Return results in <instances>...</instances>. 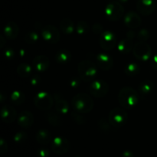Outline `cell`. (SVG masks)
I'll list each match as a JSON object with an SVG mask.
<instances>
[{
    "label": "cell",
    "instance_id": "cell-1",
    "mask_svg": "<svg viewBox=\"0 0 157 157\" xmlns=\"http://www.w3.org/2000/svg\"><path fill=\"white\" fill-rule=\"evenodd\" d=\"M139 100V94L132 87H124L118 94L120 104L125 109L133 108L138 104Z\"/></svg>",
    "mask_w": 157,
    "mask_h": 157
},
{
    "label": "cell",
    "instance_id": "cell-2",
    "mask_svg": "<svg viewBox=\"0 0 157 157\" xmlns=\"http://www.w3.org/2000/svg\"><path fill=\"white\" fill-rule=\"evenodd\" d=\"M71 105L75 111L81 113H87L93 109L94 101L87 94L79 93L73 97L71 99Z\"/></svg>",
    "mask_w": 157,
    "mask_h": 157
},
{
    "label": "cell",
    "instance_id": "cell-3",
    "mask_svg": "<svg viewBox=\"0 0 157 157\" xmlns=\"http://www.w3.org/2000/svg\"><path fill=\"white\" fill-rule=\"evenodd\" d=\"M98 66L90 61H81L78 66V72L80 78L87 82L94 81L98 76Z\"/></svg>",
    "mask_w": 157,
    "mask_h": 157
},
{
    "label": "cell",
    "instance_id": "cell-4",
    "mask_svg": "<svg viewBox=\"0 0 157 157\" xmlns=\"http://www.w3.org/2000/svg\"><path fill=\"white\" fill-rule=\"evenodd\" d=\"M124 6L118 1H113L108 3L104 10V14L107 19L112 21H116L121 19L124 15Z\"/></svg>",
    "mask_w": 157,
    "mask_h": 157
},
{
    "label": "cell",
    "instance_id": "cell-5",
    "mask_svg": "<svg viewBox=\"0 0 157 157\" xmlns=\"http://www.w3.org/2000/svg\"><path fill=\"white\" fill-rule=\"evenodd\" d=\"M109 121L113 127L120 128L127 124L128 114L122 108H114L109 113Z\"/></svg>",
    "mask_w": 157,
    "mask_h": 157
},
{
    "label": "cell",
    "instance_id": "cell-6",
    "mask_svg": "<svg viewBox=\"0 0 157 157\" xmlns=\"http://www.w3.org/2000/svg\"><path fill=\"white\" fill-rule=\"evenodd\" d=\"M133 52L136 59L146 61L151 57L152 48L150 44L145 41H138L133 46Z\"/></svg>",
    "mask_w": 157,
    "mask_h": 157
},
{
    "label": "cell",
    "instance_id": "cell-7",
    "mask_svg": "<svg viewBox=\"0 0 157 157\" xmlns=\"http://www.w3.org/2000/svg\"><path fill=\"white\" fill-rule=\"evenodd\" d=\"M34 103L35 107L39 110H48L53 106V97L47 92H39L34 98Z\"/></svg>",
    "mask_w": 157,
    "mask_h": 157
},
{
    "label": "cell",
    "instance_id": "cell-8",
    "mask_svg": "<svg viewBox=\"0 0 157 157\" xmlns=\"http://www.w3.org/2000/svg\"><path fill=\"white\" fill-rule=\"evenodd\" d=\"M41 37L45 41L52 44L58 42L61 38V35L58 28L52 25H47L41 29Z\"/></svg>",
    "mask_w": 157,
    "mask_h": 157
},
{
    "label": "cell",
    "instance_id": "cell-9",
    "mask_svg": "<svg viewBox=\"0 0 157 157\" xmlns=\"http://www.w3.org/2000/svg\"><path fill=\"white\" fill-rule=\"evenodd\" d=\"M89 90L95 98H103L108 93L109 85L103 80H95L89 86Z\"/></svg>",
    "mask_w": 157,
    "mask_h": 157
},
{
    "label": "cell",
    "instance_id": "cell-10",
    "mask_svg": "<svg viewBox=\"0 0 157 157\" xmlns=\"http://www.w3.org/2000/svg\"><path fill=\"white\" fill-rule=\"evenodd\" d=\"M99 43L101 47L106 51H110L116 46L117 38L110 31H104L100 36Z\"/></svg>",
    "mask_w": 157,
    "mask_h": 157
},
{
    "label": "cell",
    "instance_id": "cell-11",
    "mask_svg": "<svg viewBox=\"0 0 157 157\" xmlns=\"http://www.w3.org/2000/svg\"><path fill=\"white\" fill-rule=\"evenodd\" d=\"M51 148L53 153L61 155L67 153L70 149V143L66 138L57 136L52 140Z\"/></svg>",
    "mask_w": 157,
    "mask_h": 157
},
{
    "label": "cell",
    "instance_id": "cell-12",
    "mask_svg": "<svg viewBox=\"0 0 157 157\" xmlns=\"http://www.w3.org/2000/svg\"><path fill=\"white\" fill-rule=\"evenodd\" d=\"M156 2L154 0H138L136 9L143 15H150L156 9Z\"/></svg>",
    "mask_w": 157,
    "mask_h": 157
},
{
    "label": "cell",
    "instance_id": "cell-13",
    "mask_svg": "<svg viewBox=\"0 0 157 157\" xmlns=\"http://www.w3.org/2000/svg\"><path fill=\"white\" fill-rule=\"evenodd\" d=\"M96 64L101 70L109 71L113 67V60L108 54L100 53L97 55Z\"/></svg>",
    "mask_w": 157,
    "mask_h": 157
},
{
    "label": "cell",
    "instance_id": "cell-14",
    "mask_svg": "<svg viewBox=\"0 0 157 157\" xmlns=\"http://www.w3.org/2000/svg\"><path fill=\"white\" fill-rule=\"evenodd\" d=\"M124 21V24L126 25L127 27L130 29H135L140 25L142 20L137 13L133 12V11H130L126 14Z\"/></svg>",
    "mask_w": 157,
    "mask_h": 157
},
{
    "label": "cell",
    "instance_id": "cell-15",
    "mask_svg": "<svg viewBox=\"0 0 157 157\" xmlns=\"http://www.w3.org/2000/svg\"><path fill=\"white\" fill-rule=\"evenodd\" d=\"M32 66L38 72H44L50 66V61L45 55H38L34 58Z\"/></svg>",
    "mask_w": 157,
    "mask_h": 157
},
{
    "label": "cell",
    "instance_id": "cell-16",
    "mask_svg": "<svg viewBox=\"0 0 157 157\" xmlns=\"http://www.w3.org/2000/svg\"><path fill=\"white\" fill-rule=\"evenodd\" d=\"M2 120L6 124H12L16 120V110L10 105H5L1 109Z\"/></svg>",
    "mask_w": 157,
    "mask_h": 157
},
{
    "label": "cell",
    "instance_id": "cell-17",
    "mask_svg": "<svg viewBox=\"0 0 157 157\" xmlns=\"http://www.w3.org/2000/svg\"><path fill=\"white\" fill-rule=\"evenodd\" d=\"M18 124L21 128L29 129L34 124V116L31 112L24 110L18 117Z\"/></svg>",
    "mask_w": 157,
    "mask_h": 157
},
{
    "label": "cell",
    "instance_id": "cell-18",
    "mask_svg": "<svg viewBox=\"0 0 157 157\" xmlns=\"http://www.w3.org/2000/svg\"><path fill=\"white\" fill-rule=\"evenodd\" d=\"M19 33L18 25L14 21H9L5 25L4 35L9 40L15 39Z\"/></svg>",
    "mask_w": 157,
    "mask_h": 157
},
{
    "label": "cell",
    "instance_id": "cell-19",
    "mask_svg": "<svg viewBox=\"0 0 157 157\" xmlns=\"http://www.w3.org/2000/svg\"><path fill=\"white\" fill-rule=\"evenodd\" d=\"M54 96L55 98V110L59 114H66L69 110V105L67 102L57 93L55 94Z\"/></svg>",
    "mask_w": 157,
    "mask_h": 157
},
{
    "label": "cell",
    "instance_id": "cell-20",
    "mask_svg": "<svg viewBox=\"0 0 157 157\" xmlns=\"http://www.w3.org/2000/svg\"><path fill=\"white\" fill-rule=\"evenodd\" d=\"M133 46H134V44H133V41L131 39H129V38H127L125 39L121 40L118 43V52L121 54H123V55H127V54H129L133 50Z\"/></svg>",
    "mask_w": 157,
    "mask_h": 157
},
{
    "label": "cell",
    "instance_id": "cell-21",
    "mask_svg": "<svg viewBox=\"0 0 157 157\" xmlns=\"http://www.w3.org/2000/svg\"><path fill=\"white\" fill-rule=\"evenodd\" d=\"M154 89V84L150 80H145L143 82L140 84L139 87H138V90H139L140 95L142 98L147 97V95L150 94Z\"/></svg>",
    "mask_w": 157,
    "mask_h": 157
},
{
    "label": "cell",
    "instance_id": "cell-22",
    "mask_svg": "<svg viewBox=\"0 0 157 157\" xmlns=\"http://www.w3.org/2000/svg\"><path fill=\"white\" fill-rule=\"evenodd\" d=\"M72 58L71 52L67 49H61L55 55V60L60 64H66L70 62Z\"/></svg>",
    "mask_w": 157,
    "mask_h": 157
},
{
    "label": "cell",
    "instance_id": "cell-23",
    "mask_svg": "<svg viewBox=\"0 0 157 157\" xmlns=\"http://www.w3.org/2000/svg\"><path fill=\"white\" fill-rule=\"evenodd\" d=\"M60 29L65 35H71L75 31V24L70 18H64L60 23Z\"/></svg>",
    "mask_w": 157,
    "mask_h": 157
},
{
    "label": "cell",
    "instance_id": "cell-24",
    "mask_svg": "<svg viewBox=\"0 0 157 157\" xmlns=\"http://www.w3.org/2000/svg\"><path fill=\"white\" fill-rule=\"evenodd\" d=\"M36 140L41 145H47L52 140L50 132L47 130H40L36 133Z\"/></svg>",
    "mask_w": 157,
    "mask_h": 157
},
{
    "label": "cell",
    "instance_id": "cell-25",
    "mask_svg": "<svg viewBox=\"0 0 157 157\" xmlns=\"http://www.w3.org/2000/svg\"><path fill=\"white\" fill-rule=\"evenodd\" d=\"M140 71V67L136 63L130 62L124 67V73L129 77H133L138 75Z\"/></svg>",
    "mask_w": 157,
    "mask_h": 157
},
{
    "label": "cell",
    "instance_id": "cell-26",
    "mask_svg": "<svg viewBox=\"0 0 157 157\" xmlns=\"http://www.w3.org/2000/svg\"><path fill=\"white\" fill-rule=\"evenodd\" d=\"M46 120L48 124L54 127H59L62 124L61 117L54 112H48L46 113Z\"/></svg>",
    "mask_w": 157,
    "mask_h": 157
},
{
    "label": "cell",
    "instance_id": "cell-27",
    "mask_svg": "<svg viewBox=\"0 0 157 157\" xmlns=\"http://www.w3.org/2000/svg\"><path fill=\"white\" fill-rule=\"evenodd\" d=\"M32 67L29 64H25V63L20 64L17 67V73L18 74L20 77L23 78H29L32 74Z\"/></svg>",
    "mask_w": 157,
    "mask_h": 157
},
{
    "label": "cell",
    "instance_id": "cell-28",
    "mask_svg": "<svg viewBox=\"0 0 157 157\" xmlns=\"http://www.w3.org/2000/svg\"><path fill=\"white\" fill-rule=\"evenodd\" d=\"M11 100L13 102V104L16 105H20L24 103L25 100V95L21 90H15L11 94Z\"/></svg>",
    "mask_w": 157,
    "mask_h": 157
},
{
    "label": "cell",
    "instance_id": "cell-29",
    "mask_svg": "<svg viewBox=\"0 0 157 157\" xmlns=\"http://www.w3.org/2000/svg\"><path fill=\"white\" fill-rule=\"evenodd\" d=\"M89 29H90V27H89L87 22L84 21H80L77 24L76 26V32L79 35H84L89 32Z\"/></svg>",
    "mask_w": 157,
    "mask_h": 157
},
{
    "label": "cell",
    "instance_id": "cell-30",
    "mask_svg": "<svg viewBox=\"0 0 157 157\" xmlns=\"http://www.w3.org/2000/svg\"><path fill=\"white\" fill-rule=\"evenodd\" d=\"M98 127H99L100 130H102L103 132H109L111 130L112 124H110L109 119H106V118H101L100 121H98Z\"/></svg>",
    "mask_w": 157,
    "mask_h": 157
},
{
    "label": "cell",
    "instance_id": "cell-31",
    "mask_svg": "<svg viewBox=\"0 0 157 157\" xmlns=\"http://www.w3.org/2000/svg\"><path fill=\"white\" fill-rule=\"evenodd\" d=\"M24 40L27 44H34L38 40V35L35 32H29L25 35Z\"/></svg>",
    "mask_w": 157,
    "mask_h": 157
},
{
    "label": "cell",
    "instance_id": "cell-32",
    "mask_svg": "<svg viewBox=\"0 0 157 157\" xmlns=\"http://www.w3.org/2000/svg\"><path fill=\"white\" fill-rule=\"evenodd\" d=\"M71 117L76 124H80V125H83V124H86V122H87V120L85 119V117L82 116L81 113H78L75 110V112L71 113Z\"/></svg>",
    "mask_w": 157,
    "mask_h": 157
},
{
    "label": "cell",
    "instance_id": "cell-33",
    "mask_svg": "<svg viewBox=\"0 0 157 157\" xmlns=\"http://www.w3.org/2000/svg\"><path fill=\"white\" fill-rule=\"evenodd\" d=\"M150 33L147 29H143L138 32L137 38L140 41H146L150 38Z\"/></svg>",
    "mask_w": 157,
    "mask_h": 157
},
{
    "label": "cell",
    "instance_id": "cell-34",
    "mask_svg": "<svg viewBox=\"0 0 157 157\" xmlns=\"http://www.w3.org/2000/svg\"><path fill=\"white\" fill-rule=\"evenodd\" d=\"M26 140H27V134L25 132H18L14 136V141L18 144H23Z\"/></svg>",
    "mask_w": 157,
    "mask_h": 157
},
{
    "label": "cell",
    "instance_id": "cell-35",
    "mask_svg": "<svg viewBox=\"0 0 157 157\" xmlns=\"http://www.w3.org/2000/svg\"><path fill=\"white\" fill-rule=\"evenodd\" d=\"M4 56L6 59L10 61V60L13 59L14 57H15V52L11 48H7L4 51Z\"/></svg>",
    "mask_w": 157,
    "mask_h": 157
},
{
    "label": "cell",
    "instance_id": "cell-36",
    "mask_svg": "<svg viewBox=\"0 0 157 157\" xmlns=\"http://www.w3.org/2000/svg\"><path fill=\"white\" fill-rule=\"evenodd\" d=\"M92 31L94 34L96 35H100V34H102L103 33V26L102 25H101L100 23H94L92 26Z\"/></svg>",
    "mask_w": 157,
    "mask_h": 157
},
{
    "label": "cell",
    "instance_id": "cell-37",
    "mask_svg": "<svg viewBox=\"0 0 157 157\" xmlns=\"http://www.w3.org/2000/svg\"><path fill=\"white\" fill-rule=\"evenodd\" d=\"M8 150V145L6 141L3 138L0 140V153L1 154H5Z\"/></svg>",
    "mask_w": 157,
    "mask_h": 157
},
{
    "label": "cell",
    "instance_id": "cell-38",
    "mask_svg": "<svg viewBox=\"0 0 157 157\" xmlns=\"http://www.w3.org/2000/svg\"><path fill=\"white\" fill-rule=\"evenodd\" d=\"M30 83L32 86H38L41 83V77L39 75H34L31 78Z\"/></svg>",
    "mask_w": 157,
    "mask_h": 157
},
{
    "label": "cell",
    "instance_id": "cell-39",
    "mask_svg": "<svg viewBox=\"0 0 157 157\" xmlns=\"http://www.w3.org/2000/svg\"><path fill=\"white\" fill-rule=\"evenodd\" d=\"M81 80H79V78H73L71 79V81L70 82V85L71 87H73V88H76V87H79L80 84H81Z\"/></svg>",
    "mask_w": 157,
    "mask_h": 157
},
{
    "label": "cell",
    "instance_id": "cell-40",
    "mask_svg": "<svg viewBox=\"0 0 157 157\" xmlns=\"http://www.w3.org/2000/svg\"><path fill=\"white\" fill-rule=\"evenodd\" d=\"M38 156H39V157H48L49 154H50V153H49L48 150L45 148L41 149V150L38 151Z\"/></svg>",
    "mask_w": 157,
    "mask_h": 157
},
{
    "label": "cell",
    "instance_id": "cell-41",
    "mask_svg": "<svg viewBox=\"0 0 157 157\" xmlns=\"http://www.w3.org/2000/svg\"><path fill=\"white\" fill-rule=\"evenodd\" d=\"M151 65L155 70H157V54L152 58L151 60Z\"/></svg>",
    "mask_w": 157,
    "mask_h": 157
},
{
    "label": "cell",
    "instance_id": "cell-42",
    "mask_svg": "<svg viewBox=\"0 0 157 157\" xmlns=\"http://www.w3.org/2000/svg\"><path fill=\"white\" fill-rule=\"evenodd\" d=\"M121 157H134V155L130 150H125V151L123 152Z\"/></svg>",
    "mask_w": 157,
    "mask_h": 157
},
{
    "label": "cell",
    "instance_id": "cell-43",
    "mask_svg": "<svg viewBox=\"0 0 157 157\" xmlns=\"http://www.w3.org/2000/svg\"><path fill=\"white\" fill-rule=\"evenodd\" d=\"M135 35H136V33H135L134 31H133V30H130V31H129V32H127V38H129V39L133 40V38H135Z\"/></svg>",
    "mask_w": 157,
    "mask_h": 157
},
{
    "label": "cell",
    "instance_id": "cell-44",
    "mask_svg": "<svg viewBox=\"0 0 157 157\" xmlns=\"http://www.w3.org/2000/svg\"><path fill=\"white\" fill-rule=\"evenodd\" d=\"M0 39H1V43H0V47L2 48L3 46H4V44H5V39H4V38H3L2 35V36H0Z\"/></svg>",
    "mask_w": 157,
    "mask_h": 157
},
{
    "label": "cell",
    "instance_id": "cell-45",
    "mask_svg": "<svg viewBox=\"0 0 157 157\" xmlns=\"http://www.w3.org/2000/svg\"><path fill=\"white\" fill-rule=\"evenodd\" d=\"M118 2H120L121 3H126L128 2V0H118Z\"/></svg>",
    "mask_w": 157,
    "mask_h": 157
},
{
    "label": "cell",
    "instance_id": "cell-46",
    "mask_svg": "<svg viewBox=\"0 0 157 157\" xmlns=\"http://www.w3.org/2000/svg\"><path fill=\"white\" fill-rule=\"evenodd\" d=\"M75 157H80V156H75Z\"/></svg>",
    "mask_w": 157,
    "mask_h": 157
}]
</instances>
